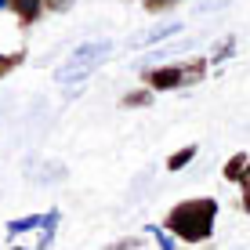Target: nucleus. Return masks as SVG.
Instances as JSON below:
<instances>
[{"label": "nucleus", "instance_id": "obj_1", "mask_svg": "<svg viewBox=\"0 0 250 250\" xmlns=\"http://www.w3.org/2000/svg\"><path fill=\"white\" fill-rule=\"evenodd\" d=\"M218 210L221 207L214 196H188L163 214V229L182 243H207L218 225Z\"/></svg>", "mask_w": 250, "mask_h": 250}, {"label": "nucleus", "instance_id": "obj_2", "mask_svg": "<svg viewBox=\"0 0 250 250\" xmlns=\"http://www.w3.org/2000/svg\"><path fill=\"white\" fill-rule=\"evenodd\" d=\"M113 58V40L109 37H102V40H83L80 47H73L65 55V62L55 69V83L58 87H80V83H87L94 73H98L102 65Z\"/></svg>", "mask_w": 250, "mask_h": 250}, {"label": "nucleus", "instance_id": "obj_3", "mask_svg": "<svg viewBox=\"0 0 250 250\" xmlns=\"http://www.w3.org/2000/svg\"><path fill=\"white\" fill-rule=\"evenodd\" d=\"M210 69V58L196 55V58H182V62H160V65H145L142 69V87H149L152 94H167V91H182L200 83Z\"/></svg>", "mask_w": 250, "mask_h": 250}, {"label": "nucleus", "instance_id": "obj_4", "mask_svg": "<svg viewBox=\"0 0 250 250\" xmlns=\"http://www.w3.org/2000/svg\"><path fill=\"white\" fill-rule=\"evenodd\" d=\"M182 29H185V22H178V19H163V22H152V25H145L142 33H134V37L127 40V51H145V47H152V44H163V40L178 37Z\"/></svg>", "mask_w": 250, "mask_h": 250}, {"label": "nucleus", "instance_id": "obj_5", "mask_svg": "<svg viewBox=\"0 0 250 250\" xmlns=\"http://www.w3.org/2000/svg\"><path fill=\"white\" fill-rule=\"evenodd\" d=\"M44 4H47V0H7V11L19 19L22 29H29V25H37V22L47 15Z\"/></svg>", "mask_w": 250, "mask_h": 250}, {"label": "nucleus", "instance_id": "obj_6", "mask_svg": "<svg viewBox=\"0 0 250 250\" xmlns=\"http://www.w3.org/2000/svg\"><path fill=\"white\" fill-rule=\"evenodd\" d=\"M44 221H47V210L44 214H25V218H11L4 225V232H7L11 243H19V236H25V232H40V229H44Z\"/></svg>", "mask_w": 250, "mask_h": 250}, {"label": "nucleus", "instance_id": "obj_7", "mask_svg": "<svg viewBox=\"0 0 250 250\" xmlns=\"http://www.w3.org/2000/svg\"><path fill=\"white\" fill-rule=\"evenodd\" d=\"M247 167H250V156H247V152H232L229 163L221 167V178H225L229 185H239V182H243V174H247Z\"/></svg>", "mask_w": 250, "mask_h": 250}, {"label": "nucleus", "instance_id": "obj_8", "mask_svg": "<svg viewBox=\"0 0 250 250\" xmlns=\"http://www.w3.org/2000/svg\"><path fill=\"white\" fill-rule=\"evenodd\" d=\"M196 152H200V145H196V142L182 145V149H178V152H170V156H167V170H170V174H178V170H185L188 163L196 160Z\"/></svg>", "mask_w": 250, "mask_h": 250}, {"label": "nucleus", "instance_id": "obj_9", "mask_svg": "<svg viewBox=\"0 0 250 250\" xmlns=\"http://www.w3.org/2000/svg\"><path fill=\"white\" fill-rule=\"evenodd\" d=\"M152 102H156V94L149 87H138V91H127L124 98H120V105L124 109H145V105H152Z\"/></svg>", "mask_w": 250, "mask_h": 250}, {"label": "nucleus", "instance_id": "obj_10", "mask_svg": "<svg viewBox=\"0 0 250 250\" xmlns=\"http://www.w3.org/2000/svg\"><path fill=\"white\" fill-rule=\"evenodd\" d=\"M25 62V47H15V51H0V80L4 76H11L15 69Z\"/></svg>", "mask_w": 250, "mask_h": 250}, {"label": "nucleus", "instance_id": "obj_11", "mask_svg": "<svg viewBox=\"0 0 250 250\" xmlns=\"http://www.w3.org/2000/svg\"><path fill=\"white\" fill-rule=\"evenodd\" d=\"M232 51H236V37L229 33V37H221L218 44H214V51H210L207 58H210V65H221V62H225V58L232 55Z\"/></svg>", "mask_w": 250, "mask_h": 250}, {"label": "nucleus", "instance_id": "obj_12", "mask_svg": "<svg viewBox=\"0 0 250 250\" xmlns=\"http://www.w3.org/2000/svg\"><path fill=\"white\" fill-rule=\"evenodd\" d=\"M145 232H149V236L160 243V250H178V247H174V236H170V232L163 229V225H149Z\"/></svg>", "mask_w": 250, "mask_h": 250}, {"label": "nucleus", "instance_id": "obj_13", "mask_svg": "<svg viewBox=\"0 0 250 250\" xmlns=\"http://www.w3.org/2000/svg\"><path fill=\"white\" fill-rule=\"evenodd\" d=\"M138 4H142L149 15H163V11H170L174 4H182V0H138Z\"/></svg>", "mask_w": 250, "mask_h": 250}, {"label": "nucleus", "instance_id": "obj_14", "mask_svg": "<svg viewBox=\"0 0 250 250\" xmlns=\"http://www.w3.org/2000/svg\"><path fill=\"white\" fill-rule=\"evenodd\" d=\"M236 188H239V207H243V214H250V167H247L243 182H239Z\"/></svg>", "mask_w": 250, "mask_h": 250}, {"label": "nucleus", "instance_id": "obj_15", "mask_svg": "<svg viewBox=\"0 0 250 250\" xmlns=\"http://www.w3.org/2000/svg\"><path fill=\"white\" fill-rule=\"evenodd\" d=\"M232 4V0H196V4H192V11H221V7H229Z\"/></svg>", "mask_w": 250, "mask_h": 250}, {"label": "nucleus", "instance_id": "obj_16", "mask_svg": "<svg viewBox=\"0 0 250 250\" xmlns=\"http://www.w3.org/2000/svg\"><path fill=\"white\" fill-rule=\"evenodd\" d=\"M73 4H76V0H47L44 11H47V15H62V11H69Z\"/></svg>", "mask_w": 250, "mask_h": 250}, {"label": "nucleus", "instance_id": "obj_17", "mask_svg": "<svg viewBox=\"0 0 250 250\" xmlns=\"http://www.w3.org/2000/svg\"><path fill=\"white\" fill-rule=\"evenodd\" d=\"M7 250H29V247H22V243H11V247H7Z\"/></svg>", "mask_w": 250, "mask_h": 250}, {"label": "nucleus", "instance_id": "obj_18", "mask_svg": "<svg viewBox=\"0 0 250 250\" xmlns=\"http://www.w3.org/2000/svg\"><path fill=\"white\" fill-rule=\"evenodd\" d=\"M0 11H7V0H0Z\"/></svg>", "mask_w": 250, "mask_h": 250}]
</instances>
